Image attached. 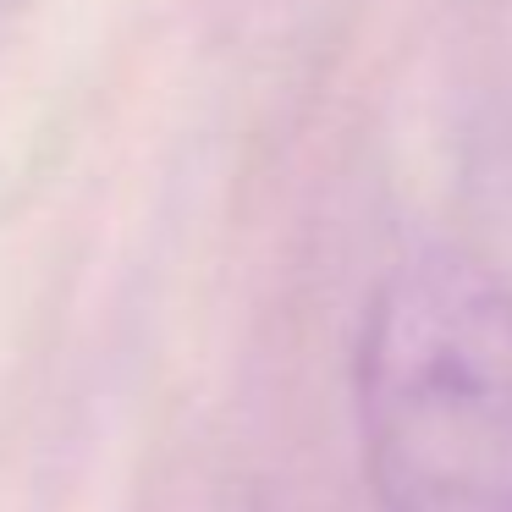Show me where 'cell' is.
I'll use <instances>...</instances> for the list:
<instances>
[{"label":"cell","mask_w":512,"mask_h":512,"mask_svg":"<svg viewBox=\"0 0 512 512\" xmlns=\"http://www.w3.org/2000/svg\"><path fill=\"white\" fill-rule=\"evenodd\" d=\"M358 435L386 512H512V287L413 254L358 331Z\"/></svg>","instance_id":"cell-1"}]
</instances>
